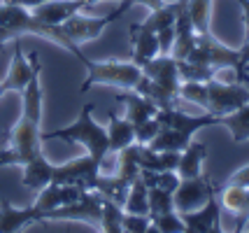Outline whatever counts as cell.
I'll use <instances>...</instances> for the list:
<instances>
[{
  "mask_svg": "<svg viewBox=\"0 0 249 233\" xmlns=\"http://www.w3.org/2000/svg\"><path fill=\"white\" fill-rule=\"evenodd\" d=\"M149 217H152V231H161V233H182L184 231L182 215L177 210L159 212V215H149Z\"/></svg>",
  "mask_w": 249,
  "mask_h": 233,
  "instance_id": "cell-28",
  "label": "cell"
},
{
  "mask_svg": "<svg viewBox=\"0 0 249 233\" xmlns=\"http://www.w3.org/2000/svg\"><path fill=\"white\" fill-rule=\"evenodd\" d=\"M165 0H138V5H147L149 10H159Z\"/></svg>",
  "mask_w": 249,
  "mask_h": 233,
  "instance_id": "cell-40",
  "label": "cell"
},
{
  "mask_svg": "<svg viewBox=\"0 0 249 233\" xmlns=\"http://www.w3.org/2000/svg\"><path fill=\"white\" fill-rule=\"evenodd\" d=\"M52 175H54V163L47 161V156L40 154L31 159L26 166H23V178L21 184L26 189H33V191H40L42 187H47L52 182Z\"/></svg>",
  "mask_w": 249,
  "mask_h": 233,
  "instance_id": "cell-18",
  "label": "cell"
},
{
  "mask_svg": "<svg viewBox=\"0 0 249 233\" xmlns=\"http://www.w3.org/2000/svg\"><path fill=\"white\" fill-rule=\"evenodd\" d=\"M0 23H2L5 28H10L12 33H17V35H26V33L28 35H40V37H44V40H49V42H54V45L63 47L68 54H72L75 58H79V61L87 56L82 49H79L77 42H72V40L63 33L61 26L40 21L28 7H23V5L14 2V0H5V2L0 5Z\"/></svg>",
  "mask_w": 249,
  "mask_h": 233,
  "instance_id": "cell-2",
  "label": "cell"
},
{
  "mask_svg": "<svg viewBox=\"0 0 249 233\" xmlns=\"http://www.w3.org/2000/svg\"><path fill=\"white\" fill-rule=\"evenodd\" d=\"M242 7V19H245V40H249V0H235Z\"/></svg>",
  "mask_w": 249,
  "mask_h": 233,
  "instance_id": "cell-38",
  "label": "cell"
},
{
  "mask_svg": "<svg viewBox=\"0 0 249 233\" xmlns=\"http://www.w3.org/2000/svg\"><path fill=\"white\" fill-rule=\"evenodd\" d=\"M135 2H138V0H135Z\"/></svg>",
  "mask_w": 249,
  "mask_h": 233,
  "instance_id": "cell-43",
  "label": "cell"
},
{
  "mask_svg": "<svg viewBox=\"0 0 249 233\" xmlns=\"http://www.w3.org/2000/svg\"><path fill=\"white\" fill-rule=\"evenodd\" d=\"M179 100H189L194 105L207 108V82H182L179 84Z\"/></svg>",
  "mask_w": 249,
  "mask_h": 233,
  "instance_id": "cell-30",
  "label": "cell"
},
{
  "mask_svg": "<svg viewBox=\"0 0 249 233\" xmlns=\"http://www.w3.org/2000/svg\"><path fill=\"white\" fill-rule=\"evenodd\" d=\"M182 222H184V231L189 233H210V231H221V205H219L217 191L210 198L189 212H179Z\"/></svg>",
  "mask_w": 249,
  "mask_h": 233,
  "instance_id": "cell-9",
  "label": "cell"
},
{
  "mask_svg": "<svg viewBox=\"0 0 249 233\" xmlns=\"http://www.w3.org/2000/svg\"><path fill=\"white\" fill-rule=\"evenodd\" d=\"M219 205L235 217V231H247L249 224V187L224 184L217 189Z\"/></svg>",
  "mask_w": 249,
  "mask_h": 233,
  "instance_id": "cell-11",
  "label": "cell"
},
{
  "mask_svg": "<svg viewBox=\"0 0 249 233\" xmlns=\"http://www.w3.org/2000/svg\"><path fill=\"white\" fill-rule=\"evenodd\" d=\"M156 119H159L163 126H173V128L182 131V133L189 135V138H194L196 131H200V128H205V126H219V117L212 114V112H205V114L196 117V114H186V112L177 110V108H159Z\"/></svg>",
  "mask_w": 249,
  "mask_h": 233,
  "instance_id": "cell-10",
  "label": "cell"
},
{
  "mask_svg": "<svg viewBox=\"0 0 249 233\" xmlns=\"http://www.w3.org/2000/svg\"><path fill=\"white\" fill-rule=\"evenodd\" d=\"M5 93H7V91L2 89V82H0V98H2V96H5Z\"/></svg>",
  "mask_w": 249,
  "mask_h": 233,
  "instance_id": "cell-42",
  "label": "cell"
},
{
  "mask_svg": "<svg viewBox=\"0 0 249 233\" xmlns=\"http://www.w3.org/2000/svg\"><path fill=\"white\" fill-rule=\"evenodd\" d=\"M133 128H135V143L147 144L154 135L161 131V122H159L156 117H149V119H144L142 124H135Z\"/></svg>",
  "mask_w": 249,
  "mask_h": 233,
  "instance_id": "cell-33",
  "label": "cell"
},
{
  "mask_svg": "<svg viewBox=\"0 0 249 233\" xmlns=\"http://www.w3.org/2000/svg\"><path fill=\"white\" fill-rule=\"evenodd\" d=\"M196 37H198V33H196L194 23L189 19V12L184 7L175 19V42L173 52H170L175 61H186V56L191 54V49L196 47Z\"/></svg>",
  "mask_w": 249,
  "mask_h": 233,
  "instance_id": "cell-16",
  "label": "cell"
},
{
  "mask_svg": "<svg viewBox=\"0 0 249 233\" xmlns=\"http://www.w3.org/2000/svg\"><path fill=\"white\" fill-rule=\"evenodd\" d=\"M156 35H159V52H161L163 56H168L173 52V42H175V23L161 28Z\"/></svg>",
  "mask_w": 249,
  "mask_h": 233,
  "instance_id": "cell-34",
  "label": "cell"
},
{
  "mask_svg": "<svg viewBox=\"0 0 249 233\" xmlns=\"http://www.w3.org/2000/svg\"><path fill=\"white\" fill-rule=\"evenodd\" d=\"M219 126H226L235 144L249 143V103L240 105L238 110L228 112V114H221Z\"/></svg>",
  "mask_w": 249,
  "mask_h": 233,
  "instance_id": "cell-21",
  "label": "cell"
},
{
  "mask_svg": "<svg viewBox=\"0 0 249 233\" xmlns=\"http://www.w3.org/2000/svg\"><path fill=\"white\" fill-rule=\"evenodd\" d=\"M128 35L133 37V54H130V61L138 63V66H144L147 61H152L154 56H159V35L152 33V31H128Z\"/></svg>",
  "mask_w": 249,
  "mask_h": 233,
  "instance_id": "cell-20",
  "label": "cell"
},
{
  "mask_svg": "<svg viewBox=\"0 0 249 233\" xmlns=\"http://www.w3.org/2000/svg\"><path fill=\"white\" fill-rule=\"evenodd\" d=\"M249 103V89L242 82H221V79H210L207 82V108L205 112L212 114H228L238 110L240 105Z\"/></svg>",
  "mask_w": 249,
  "mask_h": 233,
  "instance_id": "cell-6",
  "label": "cell"
},
{
  "mask_svg": "<svg viewBox=\"0 0 249 233\" xmlns=\"http://www.w3.org/2000/svg\"><path fill=\"white\" fill-rule=\"evenodd\" d=\"M238 54H240V75H242L245 82H249V72H247V68H249V40L242 42V47L238 49Z\"/></svg>",
  "mask_w": 249,
  "mask_h": 233,
  "instance_id": "cell-35",
  "label": "cell"
},
{
  "mask_svg": "<svg viewBox=\"0 0 249 233\" xmlns=\"http://www.w3.org/2000/svg\"><path fill=\"white\" fill-rule=\"evenodd\" d=\"M121 229H124V231H128V233L152 231V217H149V215H133V212H124Z\"/></svg>",
  "mask_w": 249,
  "mask_h": 233,
  "instance_id": "cell-32",
  "label": "cell"
},
{
  "mask_svg": "<svg viewBox=\"0 0 249 233\" xmlns=\"http://www.w3.org/2000/svg\"><path fill=\"white\" fill-rule=\"evenodd\" d=\"M124 212H133V215H149V200H147V184L138 178L130 184L126 200H124Z\"/></svg>",
  "mask_w": 249,
  "mask_h": 233,
  "instance_id": "cell-26",
  "label": "cell"
},
{
  "mask_svg": "<svg viewBox=\"0 0 249 233\" xmlns=\"http://www.w3.org/2000/svg\"><path fill=\"white\" fill-rule=\"evenodd\" d=\"M142 72L149 77V89L147 98H152L159 108H175V103L179 100V68L173 56H154L152 61H147L142 66Z\"/></svg>",
  "mask_w": 249,
  "mask_h": 233,
  "instance_id": "cell-4",
  "label": "cell"
},
{
  "mask_svg": "<svg viewBox=\"0 0 249 233\" xmlns=\"http://www.w3.org/2000/svg\"><path fill=\"white\" fill-rule=\"evenodd\" d=\"M119 154V166H117V175H119L126 184H133L140 178V143H133L128 147H124Z\"/></svg>",
  "mask_w": 249,
  "mask_h": 233,
  "instance_id": "cell-24",
  "label": "cell"
},
{
  "mask_svg": "<svg viewBox=\"0 0 249 233\" xmlns=\"http://www.w3.org/2000/svg\"><path fill=\"white\" fill-rule=\"evenodd\" d=\"M14 40H19V35L17 33H12L10 28H5L2 23H0V49L7 45V42H14Z\"/></svg>",
  "mask_w": 249,
  "mask_h": 233,
  "instance_id": "cell-37",
  "label": "cell"
},
{
  "mask_svg": "<svg viewBox=\"0 0 249 233\" xmlns=\"http://www.w3.org/2000/svg\"><path fill=\"white\" fill-rule=\"evenodd\" d=\"M96 110V103H84V108L79 112L72 124H68L63 128H54V131H42V140H61V143H79L91 159H96L100 168L103 161L109 152V140H107V128H103L100 124L91 117Z\"/></svg>",
  "mask_w": 249,
  "mask_h": 233,
  "instance_id": "cell-1",
  "label": "cell"
},
{
  "mask_svg": "<svg viewBox=\"0 0 249 233\" xmlns=\"http://www.w3.org/2000/svg\"><path fill=\"white\" fill-rule=\"evenodd\" d=\"M226 184H238V187H249V163L235 170L231 178L226 179Z\"/></svg>",
  "mask_w": 249,
  "mask_h": 233,
  "instance_id": "cell-36",
  "label": "cell"
},
{
  "mask_svg": "<svg viewBox=\"0 0 249 233\" xmlns=\"http://www.w3.org/2000/svg\"><path fill=\"white\" fill-rule=\"evenodd\" d=\"M21 114L31 117L35 122H42V87H40V70L31 77L21 91Z\"/></svg>",
  "mask_w": 249,
  "mask_h": 233,
  "instance_id": "cell-22",
  "label": "cell"
},
{
  "mask_svg": "<svg viewBox=\"0 0 249 233\" xmlns=\"http://www.w3.org/2000/svg\"><path fill=\"white\" fill-rule=\"evenodd\" d=\"M114 19H119V14L117 12H109L105 17H84V14H72L70 19H65L61 23V28H63V33L72 40V42H91V40H96L98 35L105 31V26L112 23Z\"/></svg>",
  "mask_w": 249,
  "mask_h": 233,
  "instance_id": "cell-8",
  "label": "cell"
},
{
  "mask_svg": "<svg viewBox=\"0 0 249 233\" xmlns=\"http://www.w3.org/2000/svg\"><path fill=\"white\" fill-rule=\"evenodd\" d=\"M84 194V187H77V184H61V182H49L47 187L40 189V194H37V200L33 203L40 215L44 217V212L54 210V208H61V205H68V203H72L77 200L79 196ZM40 217V219H42Z\"/></svg>",
  "mask_w": 249,
  "mask_h": 233,
  "instance_id": "cell-12",
  "label": "cell"
},
{
  "mask_svg": "<svg viewBox=\"0 0 249 233\" xmlns=\"http://www.w3.org/2000/svg\"><path fill=\"white\" fill-rule=\"evenodd\" d=\"M89 2H91V5H93V2H100V0H87V5ZM119 2H128V5H138V2H135V0H119Z\"/></svg>",
  "mask_w": 249,
  "mask_h": 233,
  "instance_id": "cell-41",
  "label": "cell"
},
{
  "mask_svg": "<svg viewBox=\"0 0 249 233\" xmlns=\"http://www.w3.org/2000/svg\"><path fill=\"white\" fill-rule=\"evenodd\" d=\"M87 68V77L79 91L84 93L91 87H114V89H135L142 79V68L133 61H91L89 56L82 58Z\"/></svg>",
  "mask_w": 249,
  "mask_h": 233,
  "instance_id": "cell-3",
  "label": "cell"
},
{
  "mask_svg": "<svg viewBox=\"0 0 249 233\" xmlns=\"http://www.w3.org/2000/svg\"><path fill=\"white\" fill-rule=\"evenodd\" d=\"M121 222H124V208L117 200L103 198V210H100V231L105 233H121Z\"/></svg>",
  "mask_w": 249,
  "mask_h": 233,
  "instance_id": "cell-27",
  "label": "cell"
},
{
  "mask_svg": "<svg viewBox=\"0 0 249 233\" xmlns=\"http://www.w3.org/2000/svg\"><path fill=\"white\" fill-rule=\"evenodd\" d=\"M87 7V0H49V2H42L37 7H33V14L44 23H54V26H61L65 19H70L72 14L82 12Z\"/></svg>",
  "mask_w": 249,
  "mask_h": 233,
  "instance_id": "cell-15",
  "label": "cell"
},
{
  "mask_svg": "<svg viewBox=\"0 0 249 233\" xmlns=\"http://www.w3.org/2000/svg\"><path fill=\"white\" fill-rule=\"evenodd\" d=\"M189 143H191L189 135H184L173 126H163L161 124V131L147 143V147H152L156 152H182Z\"/></svg>",
  "mask_w": 249,
  "mask_h": 233,
  "instance_id": "cell-23",
  "label": "cell"
},
{
  "mask_svg": "<svg viewBox=\"0 0 249 233\" xmlns=\"http://www.w3.org/2000/svg\"><path fill=\"white\" fill-rule=\"evenodd\" d=\"M147 200H149V215H159V212H170L175 210L173 205V191L156 187H147Z\"/></svg>",
  "mask_w": 249,
  "mask_h": 233,
  "instance_id": "cell-31",
  "label": "cell"
},
{
  "mask_svg": "<svg viewBox=\"0 0 249 233\" xmlns=\"http://www.w3.org/2000/svg\"><path fill=\"white\" fill-rule=\"evenodd\" d=\"M42 215H40V210L35 205H31V208H14L10 198L0 200V233L26 231Z\"/></svg>",
  "mask_w": 249,
  "mask_h": 233,
  "instance_id": "cell-13",
  "label": "cell"
},
{
  "mask_svg": "<svg viewBox=\"0 0 249 233\" xmlns=\"http://www.w3.org/2000/svg\"><path fill=\"white\" fill-rule=\"evenodd\" d=\"M186 12L194 23L196 33H212L210 31V19H212V0H186Z\"/></svg>",
  "mask_w": 249,
  "mask_h": 233,
  "instance_id": "cell-25",
  "label": "cell"
},
{
  "mask_svg": "<svg viewBox=\"0 0 249 233\" xmlns=\"http://www.w3.org/2000/svg\"><path fill=\"white\" fill-rule=\"evenodd\" d=\"M186 61L191 63H200V66L214 68V70H221V68H233L235 75H238V82L245 84V79L240 75V54L238 49L233 47H226L224 42H219L212 33H203L196 37V47L191 49V54L186 56Z\"/></svg>",
  "mask_w": 249,
  "mask_h": 233,
  "instance_id": "cell-5",
  "label": "cell"
},
{
  "mask_svg": "<svg viewBox=\"0 0 249 233\" xmlns=\"http://www.w3.org/2000/svg\"><path fill=\"white\" fill-rule=\"evenodd\" d=\"M109 126H107V140H109V152H121L124 147L135 143V128L126 117H119L117 112H109Z\"/></svg>",
  "mask_w": 249,
  "mask_h": 233,
  "instance_id": "cell-19",
  "label": "cell"
},
{
  "mask_svg": "<svg viewBox=\"0 0 249 233\" xmlns=\"http://www.w3.org/2000/svg\"><path fill=\"white\" fill-rule=\"evenodd\" d=\"M207 156V147L203 143H191L186 144L184 149L179 152V163H177V175L179 179H189V178H200L203 175V161Z\"/></svg>",
  "mask_w": 249,
  "mask_h": 233,
  "instance_id": "cell-17",
  "label": "cell"
},
{
  "mask_svg": "<svg viewBox=\"0 0 249 233\" xmlns=\"http://www.w3.org/2000/svg\"><path fill=\"white\" fill-rule=\"evenodd\" d=\"M117 103H121L126 108L124 117L133 126L142 124L144 119H149V117H156V112H159V105L152 98H147V96H142V93H138V91H133V89H124L121 93H117Z\"/></svg>",
  "mask_w": 249,
  "mask_h": 233,
  "instance_id": "cell-14",
  "label": "cell"
},
{
  "mask_svg": "<svg viewBox=\"0 0 249 233\" xmlns=\"http://www.w3.org/2000/svg\"><path fill=\"white\" fill-rule=\"evenodd\" d=\"M217 191V187L212 184V179L207 175L200 178H189V179H179L177 189L173 191V205L177 212H189L196 210L205 203L212 194Z\"/></svg>",
  "mask_w": 249,
  "mask_h": 233,
  "instance_id": "cell-7",
  "label": "cell"
},
{
  "mask_svg": "<svg viewBox=\"0 0 249 233\" xmlns=\"http://www.w3.org/2000/svg\"><path fill=\"white\" fill-rule=\"evenodd\" d=\"M177 68H179V79L182 82H210L217 72L214 68L191 63V61H177Z\"/></svg>",
  "mask_w": 249,
  "mask_h": 233,
  "instance_id": "cell-29",
  "label": "cell"
},
{
  "mask_svg": "<svg viewBox=\"0 0 249 233\" xmlns=\"http://www.w3.org/2000/svg\"><path fill=\"white\" fill-rule=\"evenodd\" d=\"M14 2H19V5H23V7L33 10V7H37V5H42V2H49V0H14Z\"/></svg>",
  "mask_w": 249,
  "mask_h": 233,
  "instance_id": "cell-39",
  "label": "cell"
}]
</instances>
